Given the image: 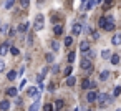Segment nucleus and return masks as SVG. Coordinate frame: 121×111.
I'll return each instance as SVG.
<instances>
[{
    "label": "nucleus",
    "instance_id": "1",
    "mask_svg": "<svg viewBox=\"0 0 121 111\" xmlns=\"http://www.w3.org/2000/svg\"><path fill=\"white\" fill-rule=\"evenodd\" d=\"M96 101H98V104H99L101 108H106V106H109V104L113 103V98H111L108 93H98Z\"/></svg>",
    "mask_w": 121,
    "mask_h": 111
},
{
    "label": "nucleus",
    "instance_id": "2",
    "mask_svg": "<svg viewBox=\"0 0 121 111\" xmlns=\"http://www.w3.org/2000/svg\"><path fill=\"white\" fill-rule=\"evenodd\" d=\"M43 22H45L43 15H42V13H38V15L35 17V22H33V28H35L37 32H40V30L43 28Z\"/></svg>",
    "mask_w": 121,
    "mask_h": 111
},
{
    "label": "nucleus",
    "instance_id": "3",
    "mask_svg": "<svg viewBox=\"0 0 121 111\" xmlns=\"http://www.w3.org/2000/svg\"><path fill=\"white\" fill-rule=\"evenodd\" d=\"M85 71H88V73H91L93 71V63H91V60H88V58H81V65H80Z\"/></svg>",
    "mask_w": 121,
    "mask_h": 111
},
{
    "label": "nucleus",
    "instance_id": "4",
    "mask_svg": "<svg viewBox=\"0 0 121 111\" xmlns=\"http://www.w3.org/2000/svg\"><path fill=\"white\" fill-rule=\"evenodd\" d=\"M27 94L32 96V98H40V91H38L35 86H30V88L27 90Z\"/></svg>",
    "mask_w": 121,
    "mask_h": 111
},
{
    "label": "nucleus",
    "instance_id": "5",
    "mask_svg": "<svg viewBox=\"0 0 121 111\" xmlns=\"http://www.w3.org/2000/svg\"><path fill=\"white\" fill-rule=\"evenodd\" d=\"M104 30H108V32L114 30V20H113V17H106V27H104Z\"/></svg>",
    "mask_w": 121,
    "mask_h": 111
},
{
    "label": "nucleus",
    "instance_id": "6",
    "mask_svg": "<svg viewBox=\"0 0 121 111\" xmlns=\"http://www.w3.org/2000/svg\"><path fill=\"white\" fill-rule=\"evenodd\" d=\"M96 98H98V93H96V91H88V93H86V101H88V103H95Z\"/></svg>",
    "mask_w": 121,
    "mask_h": 111
},
{
    "label": "nucleus",
    "instance_id": "7",
    "mask_svg": "<svg viewBox=\"0 0 121 111\" xmlns=\"http://www.w3.org/2000/svg\"><path fill=\"white\" fill-rule=\"evenodd\" d=\"M10 51V45H9V42L7 43H2V45H0V55H2V56H5L7 53Z\"/></svg>",
    "mask_w": 121,
    "mask_h": 111
},
{
    "label": "nucleus",
    "instance_id": "8",
    "mask_svg": "<svg viewBox=\"0 0 121 111\" xmlns=\"http://www.w3.org/2000/svg\"><path fill=\"white\" fill-rule=\"evenodd\" d=\"M81 30H83V25H81V23H75V25H73V28H71L73 35H80V33H81Z\"/></svg>",
    "mask_w": 121,
    "mask_h": 111
},
{
    "label": "nucleus",
    "instance_id": "9",
    "mask_svg": "<svg viewBox=\"0 0 121 111\" xmlns=\"http://www.w3.org/2000/svg\"><path fill=\"white\" fill-rule=\"evenodd\" d=\"M40 109V98H37L33 103H32V106L28 108V111H38Z\"/></svg>",
    "mask_w": 121,
    "mask_h": 111
},
{
    "label": "nucleus",
    "instance_id": "10",
    "mask_svg": "<svg viewBox=\"0 0 121 111\" xmlns=\"http://www.w3.org/2000/svg\"><path fill=\"white\" fill-rule=\"evenodd\" d=\"M88 50H90V43H88L86 40L81 42V43H80V51H81V53H86Z\"/></svg>",
    "mask_w": 121,
    "mask_h": 111
},
{
    "label": "nucleus",
    "instance_id": "11",
    "mask_svg": "<svg viewBox=\"0 0 121 111\" xmlns=\"http://www.w3.org/2000/svg\"><path fill=\"white\" fill-rule=\"evenodd\" d=\"M0 109H2V111H9L10 109V101L9 99H4L2 103H0Z\"/></svg>",
    "mask_w": 121,
    "mask_h": 111
},
{
    "label": "nucleus",
    "instance_id": "12",
    "mask_svg": "<svg viewBox=\"0 0 121 111\" xmlns=\"http://www.w3.org/2000/svg\"><path fill=\"white\" fill-rule=\"evenodd\" d=\"M111 43H113V45H116V47H118V45H121V33H116V35L111 38Z\"/></svg>",
    "mask_w": 121,
    "mask_h": 111
},
{
    "label": "nucleus",
    "instance_id": "13",
    "mask_svg": "<svg viewBox=\"0 0 121 111\" xmlns=\"http://www.w3.org/2000/svg\"><path fill=\"white\" fill-rule=\"evenodd\" d=\"M108 78H109V71H108V70H103V71L99 73V80H101V81H106Z\"/></svg>",
    "mask_w": 121,
    "mask_h": 111
},
{
    "label": "nucleus",
    "instance_id": "14",
    "mask_svg": "<svg viewBox=\"0 0 121 111\" xmlns=\"http://www.w3.org/2000/svg\"><path fill=\"white\" fill-rule=\"evenodd\" d=\"M28 25H30L28 22H23V23H20V25H18V32H23V33H25V32L28 30Z\"/></svg>",
    "mask_w": 121,
    "mask_h": 111
},
{
    "label": "nucleus",
    "instance_id": "15",
    "mask_svg": "<svg viewBox=\"0 0 121 111\" xmlns=\"http://www.w3.org/2000/svg\"><path fill=\"white\" fill-rule=\"evenodd\" d=\"M17 91H18L17 88H9V90H7V96H10V98H15V96H17Z\"/></svg>",
    "mask_w": 121,
    "mask_h": 111
},
{
    "label": "nucleus",
    "instance_id": "16",
    "mask_svg": "<svg viewBox=\"0 0 121 111\" xmlns=\"http://www.w3.org/2000/svg\"><path fill=\"white\" fill-rule=\"evenodd\" d=\"M101 58H103V60H109V58H111V51H109V50H103V51H101Z\"/></svg>",
    "mask_w": 121,
    "mask_h": 111
},
{
    "label": "nucleus",
    "instance_id": "17",
    "mask_svg": "<svg viewBox=\"0 0 121 111\" xmlns=\"http://www.w3.org/2000/svg\"><path fill=\"white\" fill-rule=\"evenodd\" d=\"M17 78V71H13V70H10L9 73H7V80H10V81H13Z\"/></svg>",
    "mask_w": 121,
    "mask_h": 111
},
{
    "label": "nucleus",
    "instance_id": "18",
    "mask_svg": "<svg viewBox=\"0 0 121 111\" xmlns=\"http://www.w3.org/2000/svg\"><path fill=\"white\" fill-rule=\"evenodd\" d=\"M75 83H76V78L75 76H68L66 78V86H75Z\"/></svg>",
    "mask_w": 121,
    "mask_h": 111
},
{
    "label": "nucleus",
    "instance_id": "19",
    "mask_svg": "<svg viewBox=\"0 0 121 111\" xmlns=\"http://www.w3.org/2000/svg\"><path fill=\"white\" fill-rule=\"evenodd\" d=\"M53 33H55V35H61V33H63V27H61V25H55Z\"/></svg>",
    "mask_w": 121,
    "mask_h": 111
},
{
    "label": "nucleus",
    "instance_id": "20",
    "mask_svg": "<svg viewBox=\"0 0 121 111\" xmlns=\"http://www.w3.org/2000/svg\"><path fill=\"white\" fill-rule=\"evenodd\" d=\"M111 65H119V55H111Z\"/></svg>",
    "mask_w": 121,
    "mask_h": 111
},
{
    "label": "nucleus",
    "instance_id": "21",
    "mask_svg": "<svg viewBox=\"0 0 121 111\" xmlns=\"http://www.w3.org/2000/svg\"><path fill=\"white\" fill-rule=\"evenodd\" d=\"M90 85H91V81H90L88 78H85L83 83H81V88H83V90H90Z\"/></svg>",
    "mask_w": 121,
    "mask_h": 111
},
{
    "label": "nucleus",
    "instance_id": "22",
    "mask_svg": "<svg viewBox=\"0 0 121 111\" xmlns=\"http://www.w3.org/2000/svg\"><path fill=\"white\" fill-rule=\"evenodd\" d=\"M98 25H99L101 28H104V27H106V17H101V18L98 20Z\"/></svg>",
    "mask_w": 121,
    "mask_h": 111
},
{
    "label": "nucleus",
    "instance_id": "23",
    "mask_svg": "<svg viewBox=\"0 0 121 111\" xmlns=\"http://www.w3.org/2000/svg\"><path fill=\"white\" fill-rule=\"evenodd\" d=\"M96 4V0H90V2H86V10H91Z\"/></svg>",
    "mask_w": 121,
    "mask_h": 111
},
{
    "label": "nucleus",
    "instance_id": "24",
    "mask_svg": "<svg viewBox=\"0 0 121 111\" xmlns=\"http://www.w3.org/2000/svg\"><path fill=\"white\" fill-rule=\"evenodd\" d=\"M71 43H73V37H66L65 38V47H71Z\"/></svg>",
    "mask_w": 121,
    "mask_h": 111
},
{
    "label": "nucleus",
    "instance_id": "25",
    "mask_svg": "<svg viewBox=\"0 0 121 111\" xmlns=\"http://www.w3.org/2000/svg\"><path fill=\"white\" fill-rule=\"evenodd\" d=\"M52 50H53V51H58V50H60V43H58V42H52Z\"/></svg>",
    "mask_w": 121,
    "mask_h": 111
},
{
    "label": "nucleus",
    "instance_id": "26",
    "mask_svg": "<svg viewBox=\"0 0 121 111\" xmlns=\"http://www.w3.org/2000/svg\"><path fill=\"white\" fill-rule=\"evenodd\" d=\"M10 53H12V55H13V56H17V55H18V53H20V50H18V48H17V47H10Z\"/></svg>",
    "mask_w": 121,
    "mask_h": 111
},
{
    "label": "nucleus",
    "instance_id": "27",
    "mask_svg": "<svg viewBox=\"0 0 121 111\" xmlns=\"http://www.w3.org/2000/svg\"><path fill=\"white\" fill-rule=\"evenodd\" d=\"M71 70H73V68H71V65H68V66L65 68V76H66V78H68V76H71Z\"/></svg>",
    "mask_w": 121,
    "mask_h": 111
},
{
    "label": "nucleus",
    "instance_id": "28",
    "mask_svg": "<svg viewBox=\"0 0 121 111\" xmlns=\"http://www.w3.org/2000/svg\"><path fill=\"white\" fill-rule=\"evenodd\" d=\"M13 4H15V0H7V2H5V9L9 10V9H12L13 7Z\"/></svg>",
    "mask_w": 121,
    "mask_h": 111
},
{
    "label": "nucleus",
    "instance_id": "29",
    "mask_svg": "<svg viewBox=\"0 0 121 111\" xmlns=\"http://www.w3.org/2000/svg\"><path fill=\"white\" fill-rule=\"evenodd\" d=\"M55 106H56V109H61L63 108V99H56L55 101Z\"/></svg>",
    "mask_w": 121,
    "mask_h": 111
},
{
    "label": "nucleus",
    "instance_id": "30",
    "mask_svg": "<svg viewBox=\"0 0 121 111\" xmlns=\"http://www.w3.org/2000/svg\"><path fill=\"white\" fill-rule=\"evenodd\" d=\"M20 5H22V9H27L30 5V0H20Z\"/></svg>",
    "mask_w": 121,
    "mask_h": 111
},
{
    "label": "nucleus",
    "instance_id": "31",
    "mask_svg": "<svg viewBox=\"0 0 121 111\" xmlns=\"http://www.w3.org/2000/svg\"><path fill=\"white\" fill-rule=\"evenodd\" d=\"M68 61H70V63L75 61V51H70V53H68Z\"/></svg>",
    "mask_w": 121,
    "mask_h": 111
},
{
    "label": "nucleus",
    "instance_id": "32",
    "mask_svg": "<svg viewBox=\"0 0 121 111\" xmlns=\"http://www.w3.org/2000/svg\"><path fill=\"white\" fill-rule=\"evenodd\" d=\"M43 111H53V104H50V103L45 104V106H43Z\"/></svg>",
    "mask_w": 121,
    "mask_h": 111
},
{
    "label": "nucleus",
    "instance_id": "33",
    "mask_svg": "<svg viewBox=\"0 0 121 111\" xmlns=\"http://www.w3.org/2000/svg\"><path fill=\"white\" fill-rule=\"evenodd\" d=\"M119 93H121V86H116V88H114V91H113V94H114V96H118Z\"/></svg>",
    "mask_w": 121,
    "mask_h": 111
},
{
    "label": "nucleus",
    "instance_id": "34",
    "mask_svg": "<svg viewBox=\"0 0 121 111\" xmlns=\"http://www.w3.org/2000/svg\"><path fill=\"white\" fill-rule=\"evenodd\" d=\"M91 38H93V40H98V38H99V33H98V32H93V33H91Z\"/></svg>",
    "mask_w": 121,
    "mask_h": 111
},
{
    "label": "nucleus",
    "instance_id": "35",
    "mask_svg": "<svg viewBox=\"0 0 121 111\" xmlns=\"http://www.w3.org/2000/svg\"><path fill=\"white\" fill-rule=\"evenodd\" d=\"M47 61H48V63L53 61V55H52V53H47Z\"/></svg>",
    "mask_w": 121,
    "mask_h": 111
},
{
    "label": "nucleus",
    "instance_id": "36",
    "mask_svg": "<svg viewBox=\"0 0 121 111\" xmlns=\"http://www.w3.org/2000/svg\"><path fill=\"white\" fill-rule=\"evenodd\" d=\"M58 70H60V66H58V65H53V66H52V71H53V73H56Z\"/></svg>",
    "mask_w": 121,
    "mask_h": 111
},
{
    "label": "nucleus",
    "instance_id": "37",
    "mask_svg": "<svg viewBox=\"0 0 121 111\" xmlns=\"http://www.w3.org/2000/svg\"><path fill=\"white\" fill-rule=\"evenodd\" d=\"M47 73H48V66H45V68H43V70H42V73H40V75H42V76H45V75H47Z\"/></svg>",
    "mask_w": 121,
    "mask_h": 111
},
{
    "label": "nucleus",
    "instance_id": "38",
    "mask_svg": "<svg viewBox=\"0 0 121 111\" xmlns=\"http://www.w3.org/2000/svg\"><path fill=\"white\" fill-rule=\"evenodd\" d=\"M53 90H55V83H50L48 85V91H53Z\"/></svg>",
    "mask_w": 121,
    "mask_h": 111
},
{
    "label": "nucleus",
    "instance_id": "39",
    "mask_svg": "<svg viewBox=\"0 0 121 111\" xmlns=\"http://www.w3.org/2000/svg\"><path fill=\"white\" fill-rule=\"evenodd\" d=\"M111 4H113V0H106V4H104V9H108Z\"/></svg>",
    "mask_w": 121,
    "mask_h": 111
},
{
    "label": "nucleus",
    "instance_id": "40",
    "mask_svg": "<svg viewBox=\"0 0 121 111\" xmlns=\"http://www.w3.org/2000/svg\"><path fill=\"white\" fill-rule=\"evenodd\" d=\"M5 70V63L4 61H0V71H4Z\"/></svg>",
    "mask_w": 121,
    "mask_h": 111
},
{
    "label": "nucleus",
    "instance_id": "41",
    "mask_svg": "<svg viewBox=\"0 0 121 111\" xmlns=\"http://www.w3.org/2000/svg\"><path fill=\"white\" fill-rule=\"evenodd\" d=\"M25 85H27V81H25V80H22V83H20V90H23V86H25Z\"/></svg>",
    "mask_w": 121,
    "mask_h": 111
},
{
    "label": "nucleus",
    "instance_id": "42",
    "mask_svg": "<svg viewBox=\"0 0 121 111\" xmlns=\"http://www.w3.org/2000/svg\"><path fill=\"white\" fill-rule=\"evenodd\" d=\"M101 2H103V0H96V4H101Z\"/></svg>",
    "mask_w": 121,
    "mask_h": 111
},
{
    "label": "nucleus",
    "instance_id": "43",
    "mask_svg": "<svg viewBox=\"0 0 121 111\" xmlns=\"http://www.w3.org/2000/svg\"><path fill=\"white\" fill-rule=\"evenodd\" d=\"M86 2H88V0H81V4H86Z\"/></svg>",
    "mask_w": 121,
    "mask_h": 111
},
{
    "label": "nucleus",
    "instance_id": "44",
    "mask_svg": "<svg viewBox=\"0 0 121 111\" xmlns=\"http://www.w3.org/2000/svg\"><path fill=\"white\" fill-rule=\"evenodd\" d=\"M75 111H78V108H76V109H75Z\"/></svg>",
    "mask_w": 121,
    "mask_h": 111
},
{
    "label": "nucleus",
    "instance_id": "45",
    "mask_svg": "<svg viewBox=\"0 0 121 111\" xmlns=\"http://www.w3.org/2000/svg\"><path fill=\"white\" fill-rule=\"evenodd\" d=\"M116 111H121V109H116Z\"/></svg>",
    "mask_w": 121,
    "mask_h": 111
},
{
    "label": "nucleus",
    "instance_id": "46",
    "mask_svg": "<svg viewBox=\"0 0 121 111\" xmlns=\"http://www.w3.org/2000/svg\"><path fill=\"white\" fill-rule=\"evenodd\" d=\"M88 111H91V109H88Z\"/></svg>",
    "mask_w": 121,
    "mask_h": 111
}]
</instances>
